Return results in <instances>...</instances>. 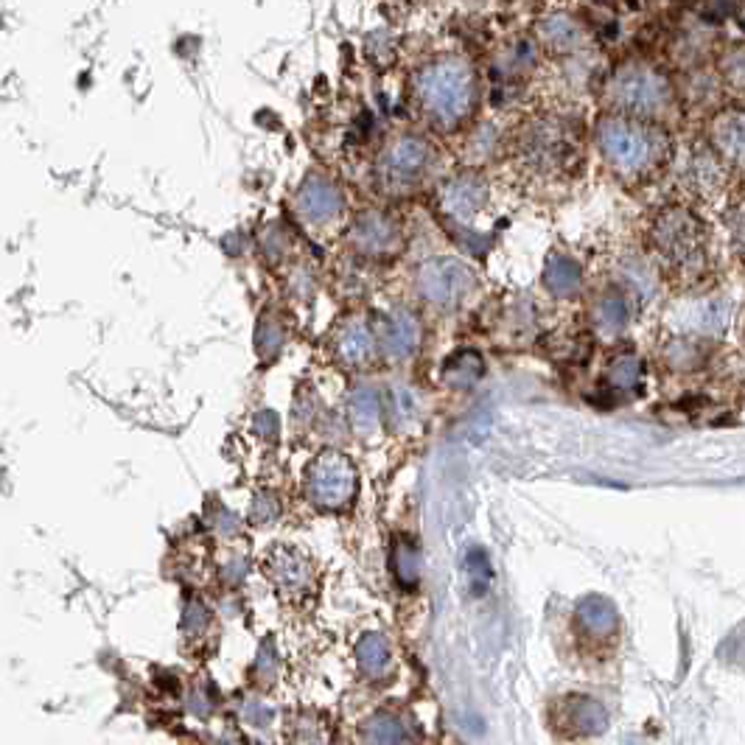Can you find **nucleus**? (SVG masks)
<instances>
[{
	"mask_svg": "<svg viewBox=\"0 0 745 745\" xmlns=\"http://www.w3.org/2000/svg\"><path fill=\"white\" fill-rule=\"evenodd\" d=\"M731 233H734L737 250L745 255V205L734 208V213H731Z\"/></svg>",
	"mask_w": 745,
	"mask_h": 745,
	"instance_id": "393cba45",
	"label": "nucleus"
},
{
	"mask_svg": "<svg viewBox=\"0 0 745 745\" xmlns=\"http://www.w3.org/2000/svg\"><path fill=\"white\" fill-rule=\"evenodd\" d=\"M306 493L320 510H348L359 493V474L351 457L337 449L320 451L306 468Z\"/></svg>",
	"mask_w": 745,
	"mask_h": 745,
	"instance_id": "423d86ee",
	"label": "nucleus"
},
{
	"mask_svg": "<svg viewBox=\"0 0 745 745\" xmlns=\"http://www.w3.org/2000/svg\"><path fill=\"white\" fill-rule=\"evenodd\" d=\"M544 281H547V286L555 295H575L577 289H580V281H583V272L577 267V261H572L569 255H552L547 264V272H544Z\"/></svg>",
	"mask_w": 745,
	"mask_h": 745,
	"instance_id": "6ab92c4d",
	"label": "nucleus"
},
{
	"mask_svg": "<svg viewBox=\"0 0 745 745\" xmlns=\"http://www.w3.org/2000/svg\"><path fill=\"white\" fill-rule=\"evenodd\" d=\"M650 250L667 275L689 281L706 264V227L684 208H667L653 219Z\"/></svg>",
	"mask_w": 745,
	"mask_h": 745,
	"instance_id": "7ed1b4c3",
	"label": "nucleus"
},
{
	"mask_svg": "<svg viewBox=\"0 0 745 745\" xmlns=\"http://www.w3.org/2000/svg\"><path fill=\"white\" fill-rule=\"evenodd\" d=\"M412 99L429 127L443 135H451L463 129L468 118L477 113V71L460 54L429 59L412 79Z\"/></svg>",
	"mask_w": 745,
	"mask_h": 745,
	"instance_id": "f257e3e1",
	"label": "nucleus"
},
{
	"mask_svg": "<svg viewBox=\"0 0 745 745\" xmlns=\"http://www.w3.org/2000/svg\"><path fill=\"white\" fill-rule=\"evenodd\" d=\"M594 317H597V323L603 325L605 331H619V328H625L628 317H631L628 297L622 295V292H605V295L597 300V306H594Z\"/></svg>",
	"mask_w": 745,
	"mask_h": 745,
	"instance_id": "412c9836",
	"label": "nucleus"
},
{
	"mask_svg": "<svg viewBox=\"0 0 745 745\" xmlns=\"http://www.w3.org/2000/svg\"><path fill=\"white\" fill-rule=\"evenodd\" d=\"M348 244L359 258H370V261L395 258V253L404 247L401 219L390 211H379V208L362 211L348 230Z\"/></svg>",
	"mask_w": 745,
	"mask_h": 745,
	"instance_id": "1a4fd4ad",
	"label": "nucleus"
},
{
	"mask_svg": "<svg viewBox=\"0 0 745 745\" xmlns=\"http://www.w3.org/2000/svg\"><path fill=\"white\" fill-rule=\"evenodd\" d=\"M418 295L437 311H457L474 292V272L457 255H435L418 269Z\"/></svg>",
	"mask_w": 745,
	"mask_h": 745,
	"instance_id": "6e6552de",
	"label": "nucleus"
},
{
	"mask_svg": "<svg viewBox=\"0 0 745 745\" xmlns=\"http://www.w3.org/2000/svg\"><path fill=\"white\" fill-rule=\"evenodd\" d=\"M639 381H642V365H639V359L631 356V353L617 356L611 362V367H608V384L617 393H631V390L639 387Z\"/></svg>",
	"mask_w": 745,
	"mask_h": 745,
	"instance_id": "4be33fe9",
	"label": "nucleus"
},
{
	"mask_svg": "<svg viewBox=\"0 0 745 745\" xmlns=\"http://www.w3.org/2000/svg\"><path fill=\"white\" fill-rule=\"evenodd\" d=\"M485 205H488V185L482 183L477 174L454 177L440 188V211L446 213L451 222L468 225L477 219Z\"/></svg>",
	"mask_w": 745,
	"mask_h": 745,
	"instance_id": "4468645a",
	"label": "nucleus"
},
{
	"mask_svg": "<svg viewBox=\"0 0 745 745\" xmlns=\"http://www.w3.org/2000/svg\"><path fill=\"white\" fill-rule=\"evenodd\" d=\"M516 157L530 174L552 177V174L569 169V163L575 157V141L563 124L552 121V118H541V121H533L527 129H521Z\"/></svg>",
	"mask_w": 745,
	"mask_h": 745,
	"instance_id": "0eeeda50",
	"label": "nucleus"
},
{
	"mask_svg": "<svg viewBox=\"0 0 745 745\" xmlns=\"http://www.w3.org/2000/svg\"><path fill=\"white\" fill-rule=\"evenodd\" d=\"M561 709V723L566 729H572V734H577V737L600 734L608 726V712L603 709V703L591 701V698L572 695V698L561 701Z\"/></svg>",
	"mask_w": 745,
	"mask_h": 745,
	"instance_id": "f3484780",
	"label": "nucleus"
},
{
	"mask_svg": "<svg viewBox=\"0 0 745 745\" xmlns=\"http://www.w3.org/2000/svg\"><path fill=\"white\" fill-rule=\"evenodd\" d=\"M264 575L275 586L278 594L289 597L292 603L306 600L314 589V566L311 561L295 547H275L264 561Z\"/></svg>",
	"mask_w": 745,
	"mask_h": 745,
	"instance_id": "9d476101",
	"label": "nucleus"
},
{
	"mask_svg": "<svg viewBox=\"0 0 745 745\" xmlns=\"http://www.w3.org/2000/svg\"><path fill=\"white\" fill-rule=\"evenodd\" d=\"M373 331H376V339H379L381 356H390V359H407L409 353L418 351V342H421V325H418V317L409 314L404 309H393V311H381L373 317Z\"/></svg>",
	"mask_w": 745,
	"mask_h": 745,
	"instance_id": "ddd939ff",
	"label": "nucleus"
},
{
	"mask_svg": "<svg viewBox=\"0 0 745 745\" xmlns=\"http://www.w3.org/2000/svg\"><path fill=\"white\" fill-rule=\"evenodd\" d=\"M359 670L367 675H384V670L390 667V647L381 636H367L365 642L359 645Z\"/></svg>",
	"mask_w": 745,
	"mask_h": 745,
	"instance_id": "5701e85b",
	"label": "nucleus"
},
{
	"mask_svg": "<svg viewBox=\"0 0 745 745\" xmlns=\"http://www.w3.org/2000/svg\"><path fill=\"white\" fill-rule=\"evenodd\" d=\"M673 99L670 79L656 68L642 65V62L622 65L605 82L608 107L614 113L642 118V121H653V118L667 115V110L673 107Z\"/></svg>",
	"mask_w": 745,
	"mask_h": 745,
	"instance_id": "20e7f679",
	"label": "nucleus"
},
{
	"mask_svg": "<svg viewBox=\"0 0 745 745\" xmlns=\"http://www.w3.org/2000/svg\"><path fill=\"white\" fill-rule=\"evenodd\" d=\"M334 359L348 370H367L381 359L379 339L373 331V323H365L362 317H348L334 331Z\"/></svg>",
	"mask_w": 745,
	"mask_h": 745,
	"instance_id": "f8f14e48",
	"label": "nucleus"
},
{
	"mask_svg": "<svg viewBox=\"0 0 745 745\" xmlns=\"http://www.w3.org/2000/svg\"><path fill=\"white\" fill-rule=\"evenodd\" d=\"M597 143L605 163L617 171L619 177H642L656 169L661 157L667 155V138L653 129L642 118L611 113L597 124Z\"/></svg>",
	"mask_w": 745,
	"mask_h": 745,
	"instance_id": "f03ea898",
	"label": "nucleus"
},
{
	"mask_svg": "<svg viewBox=\"0 0 745 745\" xmlns=\"http://www.w3.org/2000/svg\"><path fill=\"white\" fill-rule=\"evenodd\" d=\"M712 141L720 155L734 166L745 169V110H729L717 115L712 124Z\"/></svg>",
	"mask_w": 745,
	"mask_h": 745,
	"instance_id": "dca6fc26",
	"label": "nucleus"
},
{
	"mask_svg": "<svg viewBox=\"0 0 745 745\" xmlns=\"http://www.w3.org/2000/svg\"><path fill=\"white\" fill-rule=\"evenodd\" d=\"M541 37H544V43L549 48H555V51H575L580 40H583V34L577 29L575 20H569V17L555 15L544 20V26H541Z\"/></svg>",
	"mask_w": 745,
	"mask_h": 745,
	"instance_id": "aec40b11",
	"label": "nucleus"
},
{
	"mask_svg": "<svg viewBox=\"0 0 745 745\" xmlns=\"http://www.w3.org/2000/svg\"><path fill=\"white\" fill-rule=\"evenodd\" d=\"M437 166V152L421 135H398L379 152L376 185L390 197L418 191Z\"/></svg>",
	"mask_w": 745,
	"mask_h": 745,
	"instance_id": "39448f33",
	"label": "nucleus"
},
{
	"mask_svg": "<svg viewBox=\"0 0 745 745\" xmlns=\"http://www.w3.org/2000/svg\"><path fill=\"white\" fill-rule=\"evenodd\" d=\"M381 415H384V407H381L379 393H373V387H356V393L351 395L353 429H359L362 435H373L379 429Z\"/></svg>",
	"mask_w": 745,
	"mask_h": 745,
	"instance_id": "a211bd4d",
	"label": "nucleus"
},
{
	"mask_svg": "<svg viewBox=\"0 0 745 745\" xmlns=\"http://www.w3.org/2000/svg\"><path fill=\"white\" fill-rule=\"evenodd\" d=\"M575 617L580 633H586L591 639H608V636L617 633V608H614L611 600H605L600 594H591L586 600H580Z\"/></svg>",
	"mask_w": 745,
	"mask_h": 745,
	"instance_id": "2eb2a0df",
	"label": "nucleus"
},
{
	"mask_svg": "<svg viewBox=\"0 0 745 745\" xmlns=\"http://www.w3.org/2000/svg\"><path fill=\"white\" fill-rule=\"evenodd\" d=\"M345 211V194L334 180L314 174L297 188L295 213L303 225L328 227Z\"/></svg>",
	"mask_w": 745,
	"mask_h": 745,
	"instance_id": "9b49d317",
	"label": "nucleus"
},
{
	"mask_svg": "<svg viewBox=\"0 0 745 745\" xmlns=\"http://www.w3.org/2000/svg\"><path fill=\"white\" fill-rule=\"evenodd\" d=\"M723 76L729 79V85L737 90H745V51H731L729 57L723 59Z\"/></svg>",
	"mask_w": 745,
	"mask_h": 745,
	"instance_id": "b1692460",
	"label": "nucleus"
}]
</instances>
